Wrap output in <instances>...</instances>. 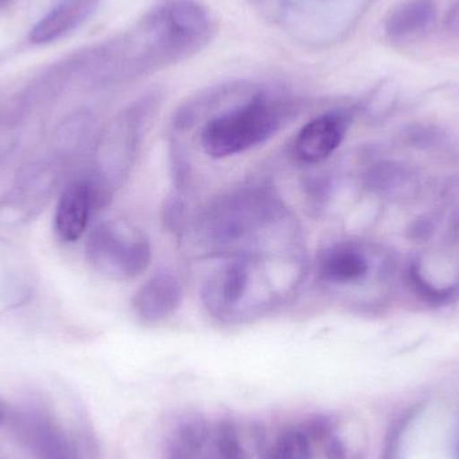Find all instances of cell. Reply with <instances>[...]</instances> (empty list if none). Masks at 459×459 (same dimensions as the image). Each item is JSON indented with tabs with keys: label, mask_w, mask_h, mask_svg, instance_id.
I'll return each instance as SVG.
<instances>
[{
	"label": "cell",
	"mask_w": 459,
	"mask_h": 459,
	"mask_svg": "<svg viewBox=\"0 0 459 459\" xmlns=\"http://www.w3.org/2000/svg\"><path fill=\"white\" fill-rule=\"evenodd\" d=\"M290 115L288 102L256 94L210 118L202 129V148L212 159L239 155L269 142Z\"/></svg>",
	"instance_id": "3"
},
{
	"label": "cell",
	"mask_w": 459,
	"mask_h": 459,
	"mask_svg": "<svg viewBox=\"0 0 459 459\" xmlns=\"http://www.w3.org/2000/svg\"><path fill=\"white\" fill-rule=\"evenodd\" d=\"M433 0H410L399 5L385 21V32L393 38H404L426 31L436 22Z\"/></svg>",
	"instance_id": "11"
},
{
	"label": "cell",
	"mask_w": 459,
	"mask_h": 459,
	"mask_svg": "<svg viewBox=\"0 0 459 459\" xmlns=\"http://www.w3.org/2000/svg\"><path fill=\"white\" fill-rule=\"evenodd\" d=\"M204 286V307L225 323L274 312L304 280V259L294 245H272L230 254Z\"/></svg>",
	"instance_id": "1"
},
{
	"label": "cell",
	"mask_w": 459,
	"mask_h": 459,
	"mask_svg": "<svg viewBox=\"0 0 459 459\" xmlns=\"http://www.w3.org/2000/svg\"><path fill=\"white\" fill-rule=\"evenodd\" d=\"M325 455L328 459H347V450L339 438H331L326 444Z\"/></svg>",
	"instance_id": "16"
},
{
	"label": "cell",
	"mask_w": 459,
	"mask_h": 459,
	"mask_svg": "<svg viewBox=\"0 0 459 459\" xmlns=\"http://www.w3.org/2000/svg\"><path fill=\"white\" fill-rule=\"evenodd\" d=\"M0 422H2V412H0Z\"/></svg>",
	"instance_id": "19"
},
{
	"label": "cell",
	"mask_w": 459,
	"mask_h": 459,
	"mask_svg": "<svg viewBox=\"0 0 459 459\" xmlns=\"http://www.w3.org/2000/svg\"><path fill=\"white\" fill-rule=\"evenodd\" d=\"M199 238L220 253H239L288 242L294 237L288 212L266 187H246L207 207L196 226Z\"/></svg>",
	"instance_id": "2"
},
{
	"label": "cell",
	"mask_w": 459,
	"mask_h": 459,
	"mask_svg": "<svg viewBox=\"0 0 459 459\" xmlns=\"http://www.w3.org/2000/svg\"><path fill=\"white\" fill-rule=\"evenodd\" d=\"M91 10V0H67L35 24L30 39L37 45L53 42L77 26Z\"/></svg>",
	"instance_id": "10"
},
{
	"label": "cell",
	"mask_w": 459,
	"mask_h": 459,
	"mask_svg": "<svg viewBox=\"0 0 459 459\" xmlns=\"http://www.w3.org/2000/svg\"><path fill=\"white\" fill-rule=\"evenodd\" d=\"M350 126L351 115L345 110H333L313 118L297 134L294 155L301 163H323L342 145Z\"/></svg>",
	"instance_id": "8"
},
{
	"label": "cell",
	"mask_w": 459,
	"mask_h": 459,
	"mask_svg": "<svg viewBox=\"0 0 459 459\" xmlns=\"http://www.w3.org/2000/svg\"><path fill=\"white\" fill-rule=\"evenodd\" d=\"M147 102H140L116 118L101 136L97 148V171L94 179L112 193L131 171L140 140Z\"/></svg>",
	"instance_id": "5"
},
{
	"label": "cell",
	"mask_w": 459,
	"mask_h": 459,
	"mask_svg": "<svg viewBox=\"0 0 459 459\" xmlns=\"http://www.w3.org/2000/svg\"><path fill=\"white\" fill-rule=\"evenodd\" d=\"M312 438L304 426L288 429L275 437L267 449L264 459H310Z\"/></svg>",
	"instance_id": "13"
},
{
	"label": "cell",
	"mask_w": 459,
	"mask_h": 459,
	"mask_svg": "<svg viewBox=\"0 0 459 459\" xmlns=\"http://www.w3.org/2000/svg\"><path fill=\"white\" fill-rule=\"evenodd\" d=\"M445 24H446L447 29L452 30V31L459 32V2L447 13Z\"/></svg>",
	"instance_id": "17"
},
{
	"label": "cell",
	"mask_w": 459,
	"mask_h": 459,
	"mask_svg": "<svg viewBox=\"0 0 459 459\" xmlns=\"http://www.w3.org/2000/svg\"><path fill=\"white\" fill-rule=\"evenodd\" d=\"M183 206L179 198H169L164 206V221L169 229H179L180 223L183 222Z\"/></svg>",
	"instance_id": "15"
},
{
	"label": "cell",
	"mask_w": 459,
	"mask_h": 459,
	"mask_svg": "<svg viewBox=\"0 0 459 459\" xmlns=\"http://www.w3.org/2000/svg\"><path fill=\"white\" fill-rule=\"evenodd\" d=\"M86 258L104 277L126 281L148 269L152 247L143 231L131 223L110 221L97 226L89 235Z\"/></svg>",
	"instance_id": "4"
},
{
	"label": "cell",
	"mask_w": 459,
	"mask_h": 459,
	"mask_svg": "<svg viewBox=\"0 0 459 459\" xmlns=\"http://www.w3.org/2000/svg\"><path fill=\"white\" fill-rule=\"evenodd\" d=\"M206 438V426L202 420H187L172 434L164 459H196Z\"/></svg>",
	"instance_id": "12"
},
{
	"label": "cell",
	"mask_w": 459,
	"mask_h": 459,
	"mask_svg": "<svg viewBox=\"0 0 459 459\" xmlns=\"http://www.w3.org/2000/svg\"><path fill=\"white\" fill-rule=\"evenodd\" d=\"M8 3H10V0H0V8L5 7V5H8Z\"/></svg>",
	"instance_id": "18"
},
{
	"label": "cell",
	"mask_w": 459,
	"mask_h": 459,
	"mask_svg": "<svg viewBox=\"0 0 459 459\" xmlns=\"http://www.w3.org/2000/svg\"><path fill=\"white\" fill-rule=\"evenodd\" d=\"M183 301L179 278L169 272L153 274L134 299V309L144 324H159L174 316Z\"/></svg>",
	"instance_id": "9"
},
{
	"label": "cell",
	"mask_w": 459,
	"mask_h": 459,
	"mask_svg": "<svg viewBox=\"0 0 459 459\" xmlns=\"http://www.w3.org/2000/svg\"><path fill=\"white\" fill-rule=\"evenodd\" d=\"M217 450L218 459H243L239 437L231 423L223 422L218 428Z\"/></svg>",
	"instance_id": "14"
},
{
	"label": "cell",
	"mask_w": 459,
	"mask_h": 459,
	"mask_svg": "<svg viewBox=\"0 0 459 459\" xmlns=\"http://www.w3.org/2000/svg\"><path fill=\"white\" fill-rule=\"evenodd\" d=\"M110 193L93 177L81 178L65 188L54 217V230L62 242L80 239L88 229L91 215L105 204Z\"/></svg>",
	"instance_id": "6"
},
{
	"label": "cell",
	"mask_w": 459,
	"mask_h": 459,
	"mask_svg": "<svg viewBox=\"0 0 459 459\" xmlns=\"http://www.w3.org/2000/svg\"><path fill=\"white\" fill-rule=\"evenodd\" d=\"M218 459V458H217Z\"/></svg>",
	"instance_id": "20"
},
{
	"label": "cell",
	"mask_w": 459,
	"mask_h": 459,
	"mask_svg": "<svg viewBox=\"0 0 459 459\" xmlns=\"http://www.w3.org/2000/svg\"><path fill=\"white\" fill-rule=\"evenodd\" d=\"M372 262L363 246L340 242L329 246L318 256L317 280L325 290L342 293L368 280Z\"/></svg>",
	"instance_id": "7"
}]
</instances>
